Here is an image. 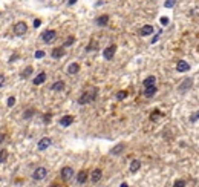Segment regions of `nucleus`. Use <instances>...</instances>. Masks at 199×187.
<instances>
[{"label":"nucleus","instance_id":"nucleus-1","mask_svg":"<svg viewBox=\"0 0 199 187\" xmlns=\"http://www.w3.org/2000/svg\"><path fill=\"white\" fill-rule=\"evenodd\" d=\"M97 92H98V89H97V88H91L89 91H86L81 97L78 98V103H80V104H87V103L94 101V100H95V97H97Z\"/></svg>","mask_w":199,"mask_h":187},{"label":"nucleus","instance_id":"nucleus-2","mask_svg":"<svg viewBox=\"0 0 199 187\" xmlns=\"http://www.w3.org/2000/svg\"><path fill=\"white\" fill-rule=\"evenodd\" d=\"M48 176V169L46 167H37L35 170H34V173H32V178L35 179V181H42V179H45Z\"/></svg>","mask_w":199,"mask_h":187},{"label":"nucleus","instance_id":"nucleus-3","mask_svg":"<svg viewBox=\"0 0 199 187\" xmlns=\"http://www.w3.org/2000/svg\"><path fill=\"white\" fill-rule=\"evenodd\" d=\"M55 37H57L55 31H52V29H48V31H45V32H43L42 39H43V42H45V43H52V42L55 40Z\"/></svg>","mask_w":199,"mask_h":187},{"label":"nucleus","instance_id":"nucleus-4","mask_svg":"<svg viewBox=\"0 0 199 187\" xmlns=\"http://www.w3.org/2000/svg\"><path fill=\"white\" fill-rule=\"evenodd\" d=\"M191 86H193V80H191V78H185V80L179 85L178 91H179V92H182V94H185L188 89H191Z\"/></svg>","mask_w":199,"mask_h":187},{"label":"nucleus","instance_id":"nucleus-5","mask_svg":"<svg viewBox=\"0 0 199 187\" xmlns=\"http://www.w3.org/2000/svg\"><path fill=\"white\" fill-rule=\"evenodd\" d=\"M26 31H28V26H26L25 22H19V23H15V26H14V32H15V35H23Z\"/></svg>","mask_w":199,"mask_h":187},{"label":"nucleus","instance_id":"nucleus-6","mask_svg":"<svg viewBox=\"0 0 199 187\" xmlns=\"http://www.w3.org/2000/svg\"><path fill=\"white\" fill-rule=\"evenodd\" d=\"M51 144H52V140L48 138V137H45V138H42V140L38 141V146H37V147H38V151H46Z\"/></svg>","mask_w":199,"mask_h":187},{"label":"nucleus","instance_id":"nucleus-7","mask_svg":"<svg viewBox=\"0 0 199 187\" xmlns=\"http://www.w3.org/2000/svg\"><path fill=\"white\" fill-rule=\"evenodd\" d=\"M115 51H116V46H115V45H110L109 48H106L104 52H103L104 58H106V60H112L113 55H115Z\"/></svg>","mask_w":199,"mask_h":187},{"label":"nucleus","instance_id":"nucleus-8","mask_svg":"<svg viewBox=\"0 0 199 187\" xmlns=\"http://www.w3.org/2000/svg\"><path fill=\"white\" fill-rule=\"evenodd\" d=\"M176 71L178 72H188L190 71V64L185 60H179L178 64H176Z\"/></svg>","mask_w":199,"mask_h":187},{"label":"nucleus","instance_id":"nucleus-9","mask_svg":"<svg viewBox=\"0 0 199 187\" xmlns=\"http://www.w3.org/2000/svg\"><path fill=\"white\" fill-rule=\"evenodd\" d=\"M61 176H63L64 179H70V178L74 176V169L69 167V166L63 167V169H61Z\"/></svg>","mask_w":199,"mask_h":187},{"label":"nucleus","instance_id":"nucleus-10","mask_svg":"<svg viewBox=\"0 0 199 187\" xmlns=\"http://www.w3.org/2000/svg\"><path fill=\"white\" fill-rule=\"evenodd\" d=\"M101 176H103L101 169H95V170L91 173V181H92V182H98V181L101 179Z\"/></svg>","mask_w":199,"mask_h":187},{"label":"nucleus","instance_id":"nucleus-11","mask_svg":"<svg viewBox=\"0 0 199 187\" xmlns=\"http://www.w3.org/2000/svg\"><path fill=\"white\" fill-rule=\"evenodd\" d=\"M45 80H46V72H40L38 75L32 80V83L35 85V86H38V85H42V83H45Z\"/></svg>","mask_w":199,"mask_h":187},{"label":"nucleus","instance_id":"nucleus-12","mask_svg":"<svg viewBox=\"0 0 199 187\" xmlns=\"http://www.w3.org/2000/svg\"><path fill=\"white\" fill-rule=\"evenodd\" d=\"M74 121V118L70 117V115H64V117H61L60 118V126H63V127H67L70 123Z\"/></svg>","mask_w":199,"mask_h":187},{"label":"nucleus","instance_id":"nucleus-13","mask_svg":"<svg viewBox=\"0 0 199 187\" xmlns=\"http://www.w3.org/2000/svg\"><path fill=\"white\" fill-rule=\"evenodd\" d=\"M139 34H141L142 37L153 34V26H150V25H146V26H142V28H141V31H139Z\"/></svg>","mask_w":199,"mask_h":187},{"label":"nucleus","instance_id":"nucleus-14","mask_svg":"<svg viewBox=\"0 0 199 187\" xmlns=\"http://www.w3.org/2000/svg\"><path fill=\"white\" fill-rule=\"evenodd\" d=\"M86 179H87V173H86V170H80L78 175H77V181H78L80 184H84Z\"/></svg>","mask_w":199,"mask_h":187},{"label":"nucleus","instance_id":"nucleus-15","mask_svg":"<svg viewBox=\"0 0 199 187\" xmlns=\"http://www.w3.org/2000/svg\"><path fill=\"white\" fill-rule=\"evenodd\" d=\"M155 83H156V77H153V75L147 77V78H146V80L142 81L144 88H150V86H155Z\"/></svg>","mask_w":199,"mask_h":187},{"label":"nucleus","instance_id":"nucleus-16","mask_svg":"<svg viewBox=\"0 0 199 187\" xmlns=\"http://www.w3.org/2000/svg\"><path fill=\"white\" fill-rule=\"evenodd\" d=\"M139 167H141V161H139V160H133V161L130 163V173L138 172V170H139Z\"/></svg>","mask_w":199,"mask_h":187},{"label":"nucleus","instance_id":"nucleus-17","mask_svg":"<svg viewBox=\"0 0 199 187\" xmlns=\"http://www.w3.org/2000/svg\"><path fill=\"white\" fill-rule=\"evenodd\" d=\"M51 89H52L54 92H60V91H63V89H64V81H61V80H60V81H55V83L52 85Z\"/></svg>","mask_w":199,"mask_h":187},{"label":"nucleus","instance_id":"nucleus-18","mask_svg":"<svg viewBox=\"0 0 199 187\" xmlns=\"http://www.w3.org/2000/svg\"><path fill=\"white\" fill-rule=\"evenodd\" d=\"M156 94V86H150V88H146L144 89V97H153Z\"/></svg>","mask_w":199,"mask_h":187},{"label":"nucleus","instance_id":"nucleus-19","mask_svg":"<svg viewBox=\"0 0 199 187\" xmlns=\"http://www.w3.org/2000/svg\"><path fill=\"white\" fill-rule=\"evenodd\" d=\"M80 71V64L78 63H72L67 66V74H77Z\"/></svg>","mask_w":199,"mask_h":187},{"label":"nucleus","instance_id":"nucleus-20","mask_svg":"<svg viewBox=\"0 0 199 187\" xmlns=\"http://www.w3.org/2000/svg\"><path fill=\"white\" fill-rule=\"evenodd\" d=\"M124 147H126V146H124L123 143H121V144H118V146H115V147L112 149V151H110V154H112V155H118V154H121Z\"/></svg>","mask_w":199,"mask_h":187},{"label":"nucleus","instance_id":"nucleus-21","mask_svg":"<svg viewBox=\"0 0 199 187\" xmlns=\"http://www.w3.org/2000/svg\"><path fill=\"white\" fill-rule=\"evenodd\" d=\"M107 22H109V16H101V17H98V19L95 20V23H97L98 26H104Z\"/></svg>","mask_w":199,"mask_h":187},{"label":"nucleus","instance_id":"nucleus-22","mask_svg":"<svg viewBox=\"0 0 199 187\" xmlns=\"http://www.w3.org/2000/svg\"><path fill=\"white\" fill-rule=\"evenodd\" d=\"M63 55H64L63 48H58V49H54V51H52V57H54V58H60V57H63Z\"/></svg>","mask_w":199,"mask_h":187},{"label":"nucleus","instance_id":"nucleus-23","mask_svg":"<svg viewBox=\"0 0 199 187\" xmlns=\"http://www.w3.org/2000/svg\"><path fill=\"white\" fill-rule=\"evenodd\" d=\"M32 71H34V68L32 66H28L23 72H22V78H26V77H29L31 74H32Z\"/></svg>","mask_w":199,"mask_h":187},{"label":"nucleus","instance_id":"nucleus-24","mask_svg":"<svg viewBox=\"0 0 199 187\" xmlns=\"http://www.w3.org/2000/svg\"><path fill=\"white\" fill-rule=\"evenodd\" d=\"M34 115V109H28V110H25V114H23V118H31Z\"/></svg>","mask_w":199,"mask_h":187},{"label":"nucleus","instance_id":"nucleus-25","mask_svg":"<svg viewBox=\"0 0 199 187\" xmlns=\"http://www.w3.org/2000/svg\"><path fill=\"white\" fill-rule=\"evenodd\" d=\"M175 3H176V0H166L164 6H166V8H173V6H175Z\"/></svg>","mask_w":199,"mask_h":187},{"label":"nucleus","instance_id":"nucleus-26","mask_svg":"<svg viewBox=\"0 0 199 187\" xmlns=\"http://www.w3.org/2000/svg\"><path fill=\"white\" fill-rule=\"evenodd\" d=\"M126 97H127V92H126V91H121V92L116 94V98H118V100H124Z\"/></svg>","mask_w":199,"mask_h":187},{"label":"nucleus","instance_id":"nucleus-27","mask_svg":"<svg viewBox=\"0 0 199 187\" xmlns=\"http://www.w3.org/2000/svg\"><path fill=\"white\" fill-rule=\"evenodd\" d=\"M6 104H8V107H12V106L15 104V98H14V97H9V98L6 100Z\"/></svg>","mask_w":199,"mask_h":187},{"label":"nucleus","instance_id":"nucleus-28","mask_svg":"<svg viewBox=\"0 0 199 187\" xmlns=\"http://www.w3.org/2000/svg\"><path fill=\"white\" fill-rule=\"evenodd\" d=\"M173 187H185V181H184V179H178Z\"/></svg>","mask_w":199,"mask_h":187},{"label":"nucleus","instance_id":"nucleus-29","mask_svg":"<svg viewBox=\"0 0 199 187\" xmlns=\"http://www.w3.org/2000/svg\"><path fill=\"white\" fill-rule=\"evenodd\" d=\"M74 42H75V39H74V37H69V39L64 42V48H66V46H70V45H74Z\"/></svg>","mask_w":199,"mask_h":187},{"label":"nucleus","instance_id":"nucleus-30","mask_svg":"<svg viewBox=\"0 0 199 187\" xmlns=\"http://www.w3.org/2000/svg\"><path fill=\"white\" fill-rule=\"evenodd\" d=\"M197 120H199V112H194V114L190 117V121L194 123V121H197Z\"/></svg>","mask_w":199,"mask_h":187},{"label":"nucleus","instance_id":"nucleus-31","mask_svg":"<svg viewBox=\"0 0 199 187\" xmlns=\"http://www.w3.org/2000/svg\"><path fill=\"white\" fill-rule=\"evenodd\" d=\"M45 57V51H37L35 52V58H43Z\"/></svg>","mask_w":199,"mask_h":187},{"label":"nucleus","instance_id":"nucleus-32","mask_svg":"<svg viewBox=\"0 0 199 187\" xmlns=\"http://www.w3.org/2000/svg\"><path fill=\"white\" fill-rule=\"evenodd\" d=\"M159 114H161V112H159V110H155V112H153V114L150 115V118H152V120H156V118L159 117Z\"/></svg>","mask_w":199,"mask_h":187},{"label":"nucleus","instance_id":"nucleus-33","mask_svg":"<svg viewBox=\"0 0 199 187\" xmlns=\"http://www.w3.org/2000/svg\"><path fill=\"white\" fill-rule=\"evenodd\" d=\"M159 22H161V25H163V26L169 25V19H167V17H161V20H159Z\"/></svg>","mask_w":199,"mask_h":187},{"label":"nucleus","instance_id":"nucleus-34","mask_svg":"<svg viewBox=\"0 0 199 187\" xmlns=\"http://www.w3.org/2000/svg\"><path fill=\"white\" fill-rule=\"evenodd\" d=\"M0 161H2V163H5V161H6V151H5V149L2 151V158H0Z\"/></svg>","mask_w":199,"mask_h":187},{"label":"nucleus","instance_id":"nucleus-35","mask_svg":"<svg viewBox=\"0 0 199 187\" xmlns=\"http://www.w3.org/2000/svg\"><path fill=\"white\" fill-rule=\"evenodd\" d=\"M40 25H42V22H40L38 19H37V20H34V26H35V28H38Z\"/></svg>","mask_w":199,"mask_h":187},{"label":"nucleus","instance_id":"nucleus-36","mask_svg":"<svg viewBox=\"0 0 199 187\" xmlns=\"http://www.w3.org/2000/svg\"><path fill=\"white\" fill-rule=\"evenodd\" d=\"M43 120H45V121H49V120H51V114H48V115H46Z\"/></svg>","mask_w":199,"mask_h":187},{"label":"nucleus","instance_id":"nucleus-37","mask_svg":"<svg viewBox=\"0 0 199 187\" xmlns=\"http://www.w3.org/2000/svg\"><path fill=\"white\" fill-rule=\"evenodd\" d=\"M49 187H63V185H60V184H51Z\"/></svg>","mask_w":199,"mask_h":187},{"label":"nucleus","instance_id":"nucleus-38","mask_svg":"<svg viewBox=\"0 0 199 187\" xmlns=\"http://www.w3.org/2000/svg\"><path fill=\"white\" fill-rule=\"evenodd\" d=\"M75 2H77V0H69V2H67V3H69V5H74Z\"/></svg>","mask_w":199,"mask_h":187},{"label":"nucleus","instance_id":"nucleus-39","mask_svg":"<svg viewBox=\"0 0 199 187\" xmlns=\"http://www.w3.org/2000/svg\"><path fill=\"white\" fill-rule=\"evenodd\" d=\"M119 187H129V185H127L126 182H123V184H121V185H119Z\"/></svg>","mask_w":199,"mask_h":187}]
</instances>
